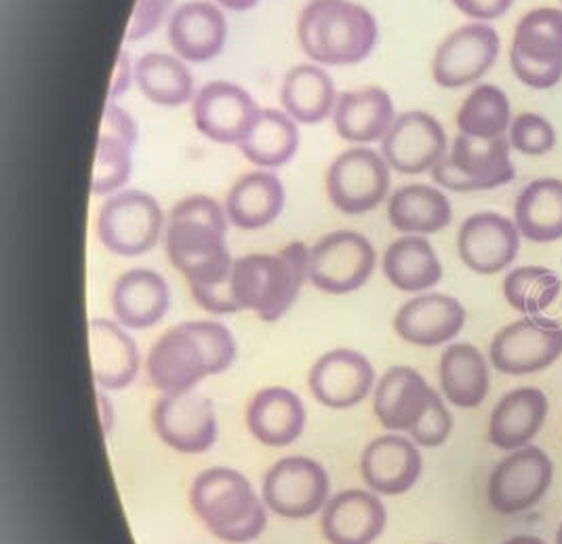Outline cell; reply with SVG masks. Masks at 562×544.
<instances>
[{"label": "cell", "instance_id": "40", "mask_svg": "<svg viewBox=\"0 0 562 544\" xmlns=\"http://www.w3.org/2000/svg\"><path fill=\"white\" fill-rule=\"evenodd\" d=\"M131 153L133 144L121 137L100 133L98 148H95V163H93V180L91 192L98 197L116 195L131 176Z\"/></svg>", "mask_w": 562, "mask_h": 544}, {"label": "cell", "instance_id": "31", "mask_svg": "<svg viewBox=\"0 0 562 544\" xmlns=\"http://www.w3.org/2000/svg\"><path fill=\"white\" fill-rule=\"evenodd\" d=\"M390 224L405 234H435L453 220V209L442 190L428 184H409L398 188L387 203Z\"/></svg>", "mask_w": 562, "mask_h": 544}, {"label": "cell", "instance_id": "20", "mask_svg": "<svg viewBox=\"0 0 562 544\" xmlns=\"http://www.w3.org/2000/svg\"><path fill=\"white\" fill-rule=\"evenodd\" d=\"M436 390L413 367H390L378 382L373 412L382 426L396 433H411L432 406Z\"/></svg>", "mask_w": 562, "mask_h": 544}, {"label": "cell", "instance_id": "24", "mask_svg": "<svg viewBox=\"0 0 562 544\" xmlns=\"http://www.w3.org/2000/svg\"><path fill=\"white\" fill-rule=\"evenodd\" d=\"M384 502L367 490L335 493L323 509V534L331 544H373L384 532Z\"/></svg>", "mask_w": 562, "mask_h": 544}, {"label": "cell", "instance_id": "17", "mask_svg": "<svg viewBox=\"0 0 562 544\" xmlns=\"http://www.w3.org/2000/svg\"><path fill=\"white\" fill-rule=\"evenodd\" d=\"M259 114L256 100L238 85L213 80L192 100L196 130L217 144H238L251 130Z\"/></svg>", "mask_w": 562, "mask_h": 544}, {"label": "cell", "instance_id": "48", "mask_svg": "<svg viewBox=\"0 0 562 544\" xmlns=\"http://www.w3.org/2000/svg\"><path fill=\"white\" fill-rule=\"evenodd\" d=\"M98 401H100V418H102V429L103 433L108 435L110 433V429H112V403H110V399L100 392V397H98Z\"/></svg>", "mask_w": 562, "mask_h": 544}, {"label": "cell", "instance_id": "26", "mask_svg": "<svg viewBox=\"0 0 562 544\" xmlns=\"http://www.w3.org/2000/svg\"><path fill=\"white\" fill-rule=\"evenodd\" d=\"M331 119L339 137L362 146L382 142L396 121V112L387 91L380 87H367L360 91L339 93Z\"/></svg>", "mask_w": 562, "mask_h": 544}, {"label": "cell", "instance_id": "27", "mask_svg": "<svg viewBox=\"0 0 562 544\" xmlns=\"http://www.w3.org/2000/svg\"><path fill=\"white\" fill-rule=\"evenodd\" d=\"M91 367L98 387L108 390L127 389L139 374V348L127 332L108 319L89 321Z\"/></svg>", "mask_w": 562, "mask_h": 544}, {"label": "cell", "instance_id": "21", "mask_svg": "<svg viewBox=\"0 0 562 544\" xmlns=\"http://www.w3.org/2000/svg\"><path fill=\"white\" fill-rule=\"evenodd\" d=\"M465 323L460 300L447 293H422L405 302L394 317V332L401 340L435 348L451 342Z\"/></svg>", "mask_w": 562, "mask_h": 544}, {"label": "cell", "instance_id": "41", "mask_svg": "<svg viewBox=\"0 0 562 544\" xmlns=\"http://www.w3.org/2000/svg\"><path fill=\"white\" fill-rule=\"evenodd\" d=\"M510 146L522 155H548L557 146V131L546 116L522 112L512 119Z\"/></svg>", "mask_w": 562, "mask_h": 544}, {"label": "cell", "instance_id": "13", "mask_svg": "<svg viewBox=\"0 0 562 544\" xmlns=\"http://www.w3.org/2000/svg\"><path fill=\"white\" fill-rule=\"evenodd\" d=\"M554 465L536 445L516 449L493 468L488 477V504L499 515H518L546 496L552 486Z\"/></svg>", "mask_w": 562, "mask_h": 544}, {"label": "cell", "instance_id": "10", "mask_svg": "<svg viewBox=\"0 0 562 544\" xmlns=\"http://www.w3.org/2000/svg\"><path fill=\"white\" fill-rule=\"evenodd\" d=\"M488 357L508 376L537 374L562 357V325L548 317H525L493 337Z\"/></svg>", "mask_w": 562, "mask_h": 544}, {"label": "cell", "instance_id": "6", "mask_svg": "<svg viewBox=\"0 0 562 544\" xmlns=\"http://www.w3.org/2000/svg\"><path fill=\"white\" fill-rule=\"evenodd\" d=\"M510 140H479L460 133L447 156L432 169V180L453 192L493 190L514 180Z\"/></svg>", "mask_w": 562, "mask_h": 544}, {"label": "cell", "instance_id": "36", "mask_svg": "<svg viewBox=\"0 0 562 544\" xmlns=\"http://www.w3.org/2000/svg\"><path fill=\"white\" fill-rule=\"evenodd\" d=\"M514 222L533 243L562 238V181L541 178L525 186L514 206Z\"/></svg>", "mask_w": 562, "mask_h": 544}, {"label": "cell", "instance_id": "25", "mask_svg": "<svg viewBox=\"0 0 562 544\" xmlns=\"http://www.w3.org/2000/svg\"><path fill=\"white\" fill-rule=\"evenodd\" d=\"M171 309V289L162 275L135 268L128 270L112 289V311L127 330H148L165 319Z\"/></svg>", "mask_w": 562, "mask_h": 544}, {"label": "cell", "instance_id": "50", "mask_svg": "<svg viewBox=\"0 0 562 544\" xmlns=\"http://www.w3.org/2000/svg\"><path fill=\"white\" fill-rule=\"evenodd\" d=\"M557 544H562V523L561 528H559V532H557Z\"/></svg>", "mask_w": 562, "mask_h": 544}, {"label": "cell", "instance_id": "22", "mask_svg": "<svg viewBox=\"0 0 562 544\" xmlns=\"http://www.w3.org/2000/svg\"><path fill=\"white\" fill-rule=\"evenodd\" d=\"M167 38L179 59L188 64H205L224 52L228 22L222 9L211 2H186L171 15Z\"/></svg>", "mask_w": 562, "mask_h": 544}, {"label": "cell", "instance_id": "35", "mask_svg": "<svg viewBox=\"0 0 562 544\" xmlns=\"http://www.w3.org/2000/svg\"><path fill=\"white\" fill-rule=\"evenodd\" d=\"M297 123L284 110L274 108L259 110L251 130L240 142L245 158L261 169H277L286 165L297 153Z\"/></svg>", "mask_w": 562, "mask_h": 544}, {"label": "cell", "instance_id": "51", "mask_svg": "<svg viewBox=\"0 0 562 544\" xmlns=\"http://www.w3.org/2000/svg\"><path fill=\"white\" fill-rule=\"evenodd\" d=\"M561 2H562V0H561Z\"/></svg>", "mask_w": 562, "mask_h": 544}, {"label": "cell", "instance_id": "43", "mask_svg": "<svg viewBox=\"0 0 562 544\" xmlns=\"http://www.w3.org/2000/svg\"><path fill=\"white\" fill-rule=\"evenodd\" d=\"M173 0H137L131 22H128L125 41H142L150 36L162 24Z\"/></svg>", "mask_w": 562, "mask_h": 544}, {"label": "cell", "instance_id": "5", "mask_svg": "<svg viewBox=\"0 0 562 544\" xmlns=\"http://www.w3.org/2000/svg\"><path fill=\"white\" fill-rule=\"evenodd\" d=\"M190 504L206 530L224 543H251L268 523L266 502L259 500L251 481L236 468L203 470L190 488Z\"/></svg>", "mask_w": 562, "mask_h": 544}, {"label": "cell", "instance_id": "38", "mask_svg": "<svg viewBox=\"0 0 562 544\" xmlns=\"http://www.w3.org/2000/svg\"><path fill=\"white\" fill-rule=\"evenodd\" d=\"M512 125L508 96L495 85H479L458 110V130L463 135L493 140L506 135Z\"/></svg>", "mask_w": 562, "mask_h": 544}, {"label": "cell", "instance_id": "7", "mask_svg": "<svg viewBox=\"0 0 562 544\" xmlns=\"http://www.w3.org/2000/svg\"><path fill=\"white\" fill-rule=\"evenodd\" d=\"M510 66L531 89H552L562 80V11L541 7L529 11L514 30Z\"/></svg>", "mask_w": 562, "mask_h": 544}, {"label": "cell", "instance_id": "18", "mask_svg": "<svg viewBox=\"0 0 562 544\" xmlns=\"http://www.w3.org/2000/svg\"><path fill=\"white\" fill-rule=\"evenodd\" d=\"M520 231L502 213L483 211L470 215L458 234L460 258L479 275H497L518 256Z\"/></svg>", "mask_w": 562, "mask_h": 544}, {"label": "cell", "instance_id": "37", "mask_svg": "<svg viewBox=\"0 0 562 544\" xmlns=\"http://www.w3.org/2000/svg\"><path fill=\"white\" fill-rule=\"evenodd\" d=\"M139 91L158 106L178 108L194 100V78L183 59L169 53H148L135 64Z\"/></svg>", "mask_w": 562, "mask_h": 544}, {"label": "cell", "instance_id": "23", "mask_svg": "<svg viewBox=\"0 0 562 544\" xmlns=\"http://www.w3.org/2000/svg\"><path fill=\"white\" fill-rule=\"evenodd\" d=\"M424 468L422 454L413 441L384 435L371 441L360 458V473L371 492L401 496L417 484Z\"/></svg>", "mask_w": 562, "mask_h": 544}, {"label": "cell", "instance_id": "8", "mask_svg": "<svg viewBox=\"0 0 562 544\" xmlns=\"http://www.w3.org/2000/svg\"><path fill=\"white\" fill-rule=\"evenodd\" d=\"M162 222V209L154 197L142 190H125L105 199L98 218V236L108 252L135 258L156 247Z\"/></svg>", "mask_w": 562, "mask_h": 544}, {"label": "cell", "instance_id": "44", "mask_svg": "<svg viewBox=\"0 0 562 544\" xmlns=\"http://www.w3.org/2000/svg\"><path fill=\"white\" fill-rule=\"evenodd\" d=\"M100 133L121 137V140H125V142L133 144V146L137 142V125H135V121L131 119L127 110H123L121 106L112 104V102H108L105 110H103Z\"/></svg>", "mask_w": 562, "mask_h": 544}, {"label": "cell", "instance_id": "34", "mask_svg": "<svg viewBox=\"0 0 562 544\" xmlns=\"http://www.w3.org/2000/svg\"><path fill=\"white\" fill-rule=\"evenodd\" d=\"M335 85L331 77L314 64H302L286 73L282 80V110L304 125H316L331 116L335 108Z\"/></svg>", "mask_w": 562, "mask_h": 544}, {"label": "cell", "instance_id": "39", "mask_svg": "<svg viewBox=\"0 0 562 544\" xmlns=\"http://www.w3.org/2000/svg\"><path fill=\"white\" fill-rule=\"evenodd\" d=\"M561 291V277L543 266H520L504 279V296L508 304L527 317L550 309Z\"/></svg>", "mask_w": 562, "mask_h": 544}, {"label": "cell", "instance_id": "15", "mask_svg": "<svg viewBox=\"0 0 562 544\" xmlns=\"http://www.w3.org/2000/svg\"><path fill=\"white\" fill-rule=\"evenodd\" d=\"M156 435L181 454H205L217 440L213 403L196 390L162 395L154 406Z\"/></svg>", "mask_w": 562, "mask_h": 544}, {"label": "cell", "instance_id": "45", "mask_svg": "<svg viewBox=\"0 0 562 544\" xmlns=\"http://www.w3.org/2000/svg\"><path fill=\"white\" fill-rule=\"evenodd\" d=\"M463 15L476 22H491L504 18L514 4V0H451Z\"/></svg>", "mask_w": 562, "mask_h": 544}, {"label": "cell", "instance_id": "1", "mask_svg": "<svg viewBox=\"0 0 562 544\" xmlns=\"http://www.w3.org/2000/svg\"><path fill=\"white\" fill-rule=\"evenodd\" d=\"M226 209L211 197H188L171 209L165 229V252L188 279L190 289L231 281L234 259L226 245Z\"/></svg>", "mask_w": 562, "mask_h": 544}, {"label": "cell", "instance_id": "4", "mask_svg": "<svg viewBox=\"0 0 562 544\" xmlns=\"http://www.w3.org/2000/svg\"><path fill=\"white\" fill-rule=\"evenodd\" d=\"M310 273V247L291 243L279 254H249L232 264V298L238 311L274 323L295 304Z\"/></svg>", "mask_w": 562, "mask_h": 544}, {"label": "cell", "instance_id": "9", "mask_svg": "<svg viewBox=\"0 0 562 544\" xmlns=\"http://www.w3.org/2000/svg\"><path fill=\"white\" fill-rule=\"evenodd\" d=\"M375 249L367 236L337 231L310 247V284L333 296L352 293L364 286L375 270Z\"/></svg>", "mask_w": 562, "mask_h": 544}, {"label": "cell", "instance_id": "42", "mask_svg": "<svg viewBox=\"0 0 562 544\" xmlns=\"http://www.w3.org/2000/svg\"><path fill=\"white\" fill-rule=\"evenodd\" d=\"M453 429V418L449 414L447 406L442 403V397L436 392L430 410L419 420V424L411 431L413 441L422 447H440L449 440Z\"/></svg>", "mask_w": 562, "mask_h": 544}, {"label": "cell", "instance_id": "30", "mask_svg": "<svg viewBox=\"0 0 562 544\" xmlns=\"http://www.w3.org/2000/svg\"><path fill=\"white\" fill-rule=\"evenodd\" d=\"M284 208V188L279 176L254 171L236 181L226 197V215L240 231H259L270 226Z\"/></svg>", "mask_w": 562, "mask_h": 544}, {"label": "cell", "instance_id": "29", "mask_svg": "<svg viewBox=\"0 0 562 544\" xmlns=\"http://www.w3.org/2000/svg\"><path fill=\"white\" fill-rule=\"evenodd\" d=\"M548 418V397L539 389L504 395L488 422V441L499 449H520L536 440Z\"/></svg>", "mask_w": 562, "mask_h": 544}, {"label": "cell", "instance_id": "33", "mask_svg": "<svg viewBox=\"0 0 562 544\" xmlns=\"http://www.w3.org/2000/svg\"><path fill=\"white\" fill-rule=\"evenodd\" d=\"M384 275L396 289L422 293L440 284L442 264L426 236L405 234L385 249Z\"/></svg>", "mask_w": 562, "mask_h": 544}, {"label": "cell", "instance_id": "46", "mask_svg": "<svg viewBox=\"0 0 562 544\" xmlns=\"http://www.w3.org/2000/svg\"><path fill=\"white\" fill-rule=\"evenodd\" d=\"M135 78V66L131 64L127 52L119 53L116 57V68H114V77H112V85H110V91H108V98L110 100H116L121 98L131 85V80Z\"/></svg>", "mask_w": 562, "mask_h": 544}, {"label": "cell", "instance_id": "12", "mask_svg": "<svg viewBox=\"0 0 562 544\" xmlns=\"http://www.w3.org/2000/svg\"><path fill=\"white\" fill-rule=\"evenodd\" d=\"M390 165L371 148H350L337 156L327 171V195L333 208L346 215H362L380 208L390 192Z\"/></svg>", "mask_w": 562, "mask_h": 544}, {"label": "cell", "instance_id": "28", "mask_svg": "<svg viewBox=\"0 0 562 544\" xmlns=\"http://www.w3.org/2000/svg\"><path fill=\"white\" fill-rule=\"evenodd\" d=\"M306 408L291 389H261L247 408V426L259 443L268 447H284L306 429Z\"/></svg>", "mask_w": 562, "mask_h": 544}, {"label": "cell", "instance_id": "49", "mask_svg": "<svg viewBox=\"0 0 562 544\" xmlns=\"http://www.w3.org/2000/svg\"><path fill=\"white\" fill-rule=\"evenodd\" d=\"M504 544H546L541 539L537 536H514L510 541H506Z\"/></svg>", "mask_w": 562, "mask_h": 544}, {"label": "cell", "instance_id": "19", "mask_svg": "<svg viewBox=\"0 0 562 544\" xmlns=\"http://www.w3.org/2000/svg\"><path fill=\"white\" fill-rule=\"evenodd\" d=\"M375 385L371 362L350 348L323 355L310 369V390L314 399L331 410H348L362 403Z\"/></svg>", "mask_w": 562, "mask_h": 544}, {"label": "cell", "instance_id": "32", "mask_svg": "<svg viewBox=\"0 0 562 544\" xmlns=\"http://www.w3.org/2000/svg\"><path fill=\"white\" fill-rule=\"evenodd\" d=\"M440 389L449 403L463 410L479 408L488 395L491 376L483 353L472 344H451L438 365Z\"/></svg>", "mask_w": 562, "mask_h": 544}, {"label": "cell", "instance_id": "11", "mask_svg": "<svg viewBox=\"0 0 562 544\" xmlns=\"http://www.w3.org/2000/svg\"><path fill=\"white\" fill-rule=\"evenodd\" d=\"M329 475L312 458L289 456L263 477L261 496L266 507L279 518L307 519L329 502Z\"/></svg>", "mask_w": 562, "mask_h": 544}, {"label": "cell", "instance_id": "16", "mask_svg": "<svg viewBox=\"0 0 562 544\" xmlns=\"http://www.w3.org/2000/svg\"><path fill=\"white\" fill-rule=\"evenodd\" d=\"M382 156L390 169L419 176L432 171L447 156V133L428 112H405L396 116L394 125L382 140Z\"/></svg>", "mask_w": 562, "mask_h": 544}, {"label": "cell", "instance_id": "14", "mask_svg": "<svg viewBox=\"0 0 562 544\" xmlns=\"http://www.w3.org/2000/svg\"><path fill=\"white\" fill-rule=\"evenodd\" d=\"M499 47V34L488 24L474 22L458 27L438 45L432 59V77L445 89L474 85L493 68Z\"/></svg>", "mask_w": 562, "mask_h": 544}, {"label": "cell", "instance_id": "47", "mask_svg": "<svg viewBox=\"0 0 562 544\" xmlns=\"http://www.w3.org/2000/svg\"><path fill=\"white\" fill-rule=\"evenodd\" d=\"M222 9L232 11V13H245V11H251L254 7H257L259 0H215Z\"/></svg>", "mask_w": 562, "mask_h": 544}, {"label": "cell", "instance_id": "2", "mask_svg": "<svg viewBox=\"0 0 562 544\" xmlns=\"http://www.w3.org/2000/svg\"><path fill=\"white\" fill-rule=\"evenodd\" d=\"M236 340L217 321L179 323L154 342L148 353V378L165 395L194 390L209 376L231 369Z\"/></svg>", "mask_w": 562, "mask_h": 544}, {"label": "cell", "instance_id": "3", "mask_svg": "<svg viewBox=\"0 0 562 544\" xmlns=\"http://www.w3.org/2000/svg\"><path fill=\"white\" fill-rule=\"evenodd\" d=\"M373 13L352 0H310L297 20V41L321 66H355L375 49Z\"/></svg>", "mask_w": 562, "mask_h": 544}]
</instances>
